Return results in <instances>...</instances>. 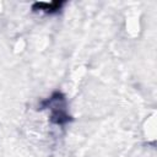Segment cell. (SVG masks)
Wrapping results in <instances>:
<instances>
[{
	"instance_id": "obj_1",
	"label": "cell",
	"mask_w": 157,
	"mask_h": 157,
	"mask_svg": "<svg viewBox=\"0 0 157 157\" xmlns=\"http://www.w3.org/2000/svg\"><path fill=\"white\" fill-rule=\"evenodd\" d=\"M43 105L52 112L50 120L55 124H64L70 120L66 112V101L60 92H55L50 98H48Z\"/></svg>"
},
{
	"instance_id": "obj_2",
	"label": "cell",
	"mask_w": 157,
	"mask_h": 157,
	"mask_svg": "<svg viewBox=\"0 0 157 157\" xmlns=\"http://www.w3.org/2000/svg\"><path fill=\"white\" fill-rule=\"evenodd\" d=\"M61 5H63V2H52V4L37 2V4H34V7H39L40 10H44L45 12H53V11L59 10Z\"/></svg>"
}]
</instances>
